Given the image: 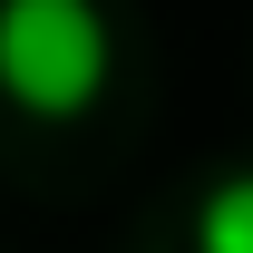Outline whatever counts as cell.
I'll return each instance as SVG.
<instances>
[{
    "mask_svg": "<svg viewBox=\"0 0 253 253\" xmlns=\"http://www.w3.org/2000/svg\"><path fill=\"white\" fill-rule=\"evenodd\" d=\"M107 88L97 0H0V97L30 117H78Z\"/></svg>",
    "mask_w": 253,
    "mask_h": 253,
    "instance_id": "1",
    "label": "cell"
},
{
    "mask_svg": "<svg viewBox=\"0 0 253 253\" xmlns=\"http://www.w3.org/2000/svg\"><path fill=\"white\" fill-rule=\"evenodd\" d=\"M195 253H253V166L195 205Z\"/></svg>",
    "mask_w": 253,
    "mask_h": 253,
    "instance_id": "2",
    "label": "cell"
}]
</instances>
